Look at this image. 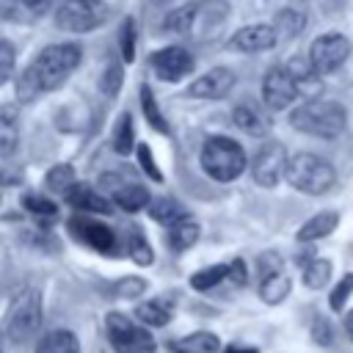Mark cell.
Segmentation results:
<instances>
[{
	"instance_id": "cell-19",
	"label": "cell",
	"mask_w": 353,
	"mask_h": 353,
	"mask_svg": "<svg viewBox=\"0 0 353 353\" xmlns=\"http://www.w3.org/2000/svg\"><path fill=\"white\" fill-rule=\"evenodd\" d=\"M19 143V108L0 105V154H14Z\"/></svg>"
},
{
	"instance_id": "cell-7",
	"label": "cell",
	"mask_w": 353,
	"mask_h": 353,
	"mask_svg": "<svg viewBox=\"0 0 353 353\" xmlns=\"http://www.w3.org/2000/svg\"><path fill=\"white\" fill-rule=\"evenodd\" d=\"M347 55H350V41L336 30L317 36L309 47V63L320 77L336 72L347 61Z\"/></svg>"
},
{
	"instance_id": "cell-48",
	"label": "cell",
	"mask_w": 353,
	"mask_h": 353,
	"mask_svg": "<svg viewBox=\"0 0 353 353\" xmlns=\"http://www.w3.org/2000/svg\"><path fill=\"white\" fill-rule=\"evenodd\" d=\"M223 353H256V347H243V345H232V347H226Z\"/></svg>"
},
{
	"instance_id": "cell-33",
	"label": "cell",
	"mask_w": 353,
	"mask_h": 353,
	"mask_svg": "<svg viewBox=\"0 0 353 353\" xmlns=\"http://www.w3.org/2000/svg\"><path fill=\"white\" fill-rule=\"evenodd\" d=\"M226 273H229V265L201 268V270H196V273L190 276V287H193V290H210V287H215L218 281H223Z\"/></svg>"
},
{
	"instance_id": "cell-1",
	"label": "cell",
	"mask_w": 353,
	"mask_h": 353,
	"mask_svg": "<svg viewBox=\"0 0 353 353\" xmlns=\"http://www.w3.org/2000/svg\"><path fill=\"white\" fill-rule=\"evenodd\" d=\"M80 58H83V50L74 41H61V44L44 47L36 55V61L28 63L22 77L17 80V99L19 102H33L44 91H52L58 85H63L66 77L77 69Z\"/></svg>"
},
{
	"instance_id": "cell-10",
	"label": "cell",
	"mask_w": 353,
	"mask_h": 353,
	"mask_svg": "<svg viewBox=\"0 0 353 353\" xmlns=\"http://www.w3.org/2000/svg\"><path fill=\"white\" fill-rule=\"evenodd\" d=\"M298 97V85L295 77L290 74L287 66H273L268 69L265 80H262V102L268 110H284L295 102Z\"/></svg>"
},
{
	"instance_id": "cell-3",
	"label": "cell",
	"mask_w": 353,
	"mask_h": 353,
	"mask_svg": "<svg viewBox=\"0 0 353 353\" xmlns=\"http://www.w3.org/2000/svg\"><path fill=\"white\" fill-rule=\"evenodd\" d=\"M284 179L306 193V196H320L325 190L334 188L336 182V171L328 160H323L320 154H312V152H298L292 157H287L284 163Z\"/></svg>"
},
{
	"instance_id": "cell-22",
	"label": "cell",
	"mask_w": 353,
	"mask_h": 353,
	"mask_svg": "<svg viewBox=\"0 0 353 353\" xmlns=\"http://www.w3.org/2000/svg\"><path fill=\"white\" fill-rule=\"evenodd\" d=\"M218 347H221V339L212 331H193L171 342L174 353H218Z\"/></svg>"
},
{
	"instance_id": "cell-50",
	"label": "cell",
	"mask_w": 353,
	"mask_h": 353,
	"mask_svg": "<svg viewBox=\"0 0 353 353\" xmlns=\"http://www.w3.org/2000/svg\"><path fill=\"white\" fill-rule=\"evenodd\" d=\"M0 353H3V331H0Z\"/></svg>"
},
{
	"instance_id": "cell-46",
	"label": "cell",
	"mask_w": 353,
	"mask_h": 353,
	"mask_svg": "<svg viewBox=\"0 0 353 353\" xmlns=\"http://www.w3.org/2000/svg\"><path fill=\"white\" fill-rule=\"evenodd\" d=\"M30 11H36V14H44V11H50L52 6H58L61 0H22Z\"/></svg>"
},
{
	"instance_id": "cell-35",
	"label": "cell",
	"mask_w": 353,
	"mask_h": 353,
	"mask_svg": "<svg viewBox=\"0 0 353 353\" xmlns=\"http://www.w3.org/2000/svg\"><path fill=\"white\" fill-rule=\"evenodd\" d=\"M121 63L119 61H110L108 63V69L102 72V77H99V91L105 94V97H116L119 94V88H121Z\"/></svg>"
},
{
	"instance_id": "cell-31",
	"label": "cell",
	"mask_w": 353,
	"mask_h": 353,
	"mask_svg": "<svg viewBox=\"0 0 353 353\" xmlns=\"http://www.w3.org/2000/svg\"><path fill=\"white\" fill-rule=\"evenodd\" d=\"M113 149L119 154H130L135 149V130H132V119L130 113H124L116 124V132H113Z\"/></svg>"
},
{
	"instance_id": "cell-30",
	"label": "cell",
	"mask_w": 353,
	"mask_h": 353,
	"mask_svg": "<svg viewBox=\"0 0 353 353\" xmlns=\"http://www.w3.org/2000/svg\"><path fill=\"white\" fill-rule=\"evenodd\" d=\"M328 279H331V262L328 259H312L306 268H303V284L309 287V290H320V287H325L328 284Z\"/></svg>"
},
{
	"instance_id": "cell-41",
	"label": "cell",
	"mask_w": 353,
	"mask_h": 353,
	"mask_svg": "<svg viewBox=\"0 0 353 353\" xmlns=\"http://www.w3.org/2000/svg\"><path fill=\"white\" fill-rule=\"evenodd\" d=\"M138 160H141V168H143L154 182H163V174H160V168H157V163H154V157H152V149H149L146 143L138 146Z\"/></svg>"
},
{
	"instance_id": "cell-36",
	"label": "cell",
	"mask_w": 353,
	"mask_h": 353,
	"mask_svg": "<svg viewBox=\"0 0 353 353\" xmlns=\"http://www.w3.org/2000/svg\"><path fill=\"white\" fill-rule=\"evenodd\" d=\"M130 254H132V262H138V265H152V262H154L152 245H149L138 232L130 234Z\"/></svg>"
},
{
	"instance_id": "cell-5",
	"label": "cell",
	"mask_w": 353,
	"mask_h": 353,
	"mask_svg": "<svg viewBox=\"0 0 353 353\" xmlns=\"http://www.w3.org/2000/svg\"><path fill=\"white\" fill-rule=\"evenodd\" d=\"M41 325V295L33 287L19 290L6 312V336L14 345H25L33 339V334Z\"/></svg>"
},
{
	"instance_id": "cell-34",
	"label": "cell",
	"mask_w": 353,
	"mask_h": 353,
	"mask_svg": "<svg viewBox=\"0 0 353 353\" xmlns=\"http://www.w3.org/2000/svg\"><path fill=\"white\" fill-rule=\"evenodd\" d=\"M149 215L160 223H171L185 212H182L179 201H174V199H154V201H149Z\"/></svg>"
},
{
	"instance_id": "cell-26",
	"label": "cell",
	"mask_w": 353,
	"mask_h": 353,
	"mask_svg": "<svg viewBox=\"0 0 353 353\" xmlns=\"http://www.w3.org/2000/svg\"><path fill=\"white\" fill-rule=\"evenodd\" d=\"M72 185H74V168L66 165V163H58V165H52V168L44 174V188H47L50 193L66 196Z\"/></svg>"
},
{
	"instance_id": "cell-8",
	"label": "cell",
	"mask_w": 353,
	"mask_h": 353,
	"mask_svg": "<svg viewBox=\"0 0 353 353\" xmlns=\"http://www.w3.org/2000/svg\"><path fill=\"white\" fill-rule=\"evenodd\" d=\"M66 226H69V232H72V237L77 243H83V245H88V248H94L99 254H116L119 245H121L119 237H116V232L108 223L97 221V218L74 215V218H69Z\"/></svg>"
},
{
	"instance_id": "cell-23",
	"label": "cell",
	"mask_w": 353,
	"mask_h": 353,
	"mask_svg": "<svg viewBox=\"0 0 353 353\" xmlns=\"http://www.w3.org/2000/svg\"><path fill=\"white\" fill-rule=\"evenodd\" d=\"M290 276L284 270H273V273H265L259 276V295L265 303H281L287 295H290Z\"/></svg>"
},
{
	"instance_id": "cell-45",
	"label": "cell",
	"mask_w": 353,
	"mask_h": 353,
	"mask_svg": "<svg viewBox=\"0 0 353 353\" xmlns=\"http://www.w3.org/2000/svg\"><path fill=\"white\" fill-rule=\"evenodd\" d=\"M121 185H124V179H121L119 174H105V176H99V188H105L108 193H116Z\"/></svg>"
},
{
	"instance_id": "cell-20",
	"label": "cell",
	"mask_w": 353,
	"mask_h": 353,
	"mask_svg": "<svg viewBox=\"0 0 353 353\" xmlns=\"http://www.w3.org/2000/svg\"><path fill=\"white\" fill-rule=\"evenodd\" d=\"M33 353H80V342H77V336L72 331L55 328V331H47L36 342Z\"/></svg>"
},
{
	"instance_id": "cell-6",
	"label": "cell",
	"mask_w": 353,
	"mask_h": 353,
	"mask_svg": "<svg viewBox=\"0 0 353 353\" xmlns=\"http://www.w3.org/2000/svg\"><path fill=\"white\" fill-rule=\"evenodd\" d=\"M105 331L116 353H152L154 350V339L143 328V323L138 325L121 312H110L105 317Z\"/></svg>"
},
{
	"instance_id": "cell-47",
	"label": "cell",
	"mask_w": 353,
	"mask_h": 353,
	"mask_svg": "<svg viewBox=\"0 0 353 353\" xmlns=\"http://www.w3.org/2000/svg\"><path fill=\"white\" fill-rule=\"evenodd\" d=\"M345 334H347V339L353 342V309L345 314Z\"/></svg>"
},
{
	"instance_id": "cell-18",
	"label": "cell",
	"mask_w": 353,
	"mask_h": 353,
	"mask_svg": "<svg viewBox=\"0 0 353 353\" xmlns=\"http://www.w3.org/2000/svg\"><path fill=\"white\" fill-rule=\"evenodd\" d=\"M339 223V212L334 210H320L317 215H312L301 229H298V240L301 243H314L320 237H328Z\"/></svg>"
},
{
	"instance_id": "cell-37",
	"label": "cell",
	"mask_w": 353,
	"mask_h": 353,
	"mask_svg": "<svg viewBox=\"0 0 353 353\" xmlns=\"http://www.w3.org/2000/svg\"><path fill=\"white\" fill-rule=\"evenodd\" d=\"M14 63H17V50L11 41L0 39V85L8 83V77L14 74Z\"/></svg>"
},
{
	"instance_id": "cell-16",
	"label": "cell",
	"mask_w": 353,
	"mask_h": 353,
	"mask_svg": "<svg viewBox=\"0 0 353 353\" xmlns=\"http://www.w3.org/2000/svg\"><path fill=\"white\" fill-rule=\"evenodd\" d=\"M232 119H234V124H237L245 135H254V138L268 135V132H270V127H273L270 116H268L259 105H254V102H240V105L234 108Z\"/></svg>"
},
{
	"instance_id": "cell-17",
	"label": "cell",
	"mask_w": 353,
	"mask_h": 353,
	"mask_svg": "<svg viewBox=\"0 0 353 353\" xmlns=\"http://www.w3.org/2000/svg\"><path fill=\"white\" fill-rule=\"evenodd\" d=\"M199 234H201V226L190 215H179L176 221L168 223V245L174 251H188L199 240Z\"/></svg>"
},
{
	"instance_id": "cell-4",
	"label": "cell",
	"mask_w": 353,
	"mask_h": 353,
	"mask_svg": "<svg viewBox=\"0 0 353 353\" xmlns=\"http://www.w3.org/2000/svg\"><path fill=\"white\" fill-rule=\"evenodd\" d=\"M199 163L204 168L207 176H212L215 182H232L237 179L248 160H245V152L237 141L226 138V135H212L204 141L201 146V154H199Z\"/></svg>"
},
{
	"instance_id": "cell-39",
	"label": "cell",
	"mask_w": 353,
	"mask_h": 353,
	"mask_svg": "<svg viewBox=\"0 0 353 353\" xmlns=\"http://www.w3.org/2000/svg\"><path fill=\"white\" fill-rule=\"evenodd\" d=\"M119 41H121V55H124V61H127V63L135 61V22H132V19H124Z\"/></svg>"
},
{
	"instance_id": "cell-49",
	"label": "cell",
	"mask_w": 353,
	"mask_h": 353,
	"mask_svg": "<svg viewBox=\"0 0 353 353\" xmlns=\"http://www.w3.org/2000/svg\"><path fill=\"white\" fill-rule=\"evenodd\" d=\"M149 3H154V6H165L168 0H149Z\"/></svg>"
},
{
	"instance_id": "cell-12",
	"label": "cell",
	"mask_w": 353,
	"mask_h": 353,
	"mask_svg": "<svg viewBox=\"0 0 353 353\" xmlns=\"http://www.w3.org/2000/svg\"><path fill=\"white\" fill-rule=\"evenodd\" d=\"M152 69L160 80L176 83V80H182L185 74L193 72V55L182 47H165V50H157L152 55Z\"/></svg>"
},
{
	"instance_id": "cell-25",
	"label": "cell",
	"mask_w": 353,
	"mask_h": 353,
	"mask_svg": "<svg viewBox=\"0 0 353 353\" xmlns=\"http://www.w3.org/2000/svg\"><path fill=\"white\" fill-rule=\"evenodd\" d=\"M135 317L143 323V325H165L168 320H171V306L165 303V301H160V298H152V301H143V303H138V309H135Z\"/></svg>"
},
{
	"instance_id": "cell-24",
	"label": "cell",
	"mask_w": 353,
	"mask_h": 353,
	"mask_svg": "<svg viewBox=\"0 0 353 353\" xmlns=\"http://www.w3.org/2000/svg\"><path fill=\"white\" fill-rule=\"evenodd\" d=\"M149 190L143 188V185H135V182H130V185H121L116 193H113V207H121L124 212H138V210H143V207H149Z\"/></svg>"
},
{
	"instance_id": "cell-32",
	"label": "cell",
	"mask_w": 353,
	"mask_h": 353,
	"mask_svg": "<svg viewBox=\"0 0 353 353\" xmlns=\"http://www.w3.org/2000/svg\"><path fill=\"white\" fill-rule=\"evenodd\" d=\"M22 207L33 215V218H55L58 215V204L41 193H25L22 196Z\"/></svg>"
},
{
	"instance_id": "cell-9",
	"label": "cell",
	"mask_w": 353,
	"mask_h": 353,
	"mask_svg": "<svg viewBox=\"0 0 353 353\" xmlns=\"http://www.w3.org/2000/svg\"><path fill=\"white\" fill-rule=\"evenodd\" d=\"M102 22L97 0H61L55 6V25L66 33H85Z\"/></svg>"
},
{
	"instance_id": "cell-27",
	"label": "cell",
	"mask_w": 353,
	"mask_h": 353,
	"mask_svg": "<svg viewBox=\"0 0 353 353\" xmlns=\"http://www.w3.org/2000/svg\"><path fill=\"white\" fill-rule=\"evenodd\" d=\"M303 25H306V17H303L301 11H295V8H281V11L276 14V19H273L276 33H281L284 39L298 36V33L303 30Z\"/></svg>"
},
{
	"instance_id": "cell-21",
	"label": "cell",
	"mask_w": 353,
	"mask_h": 353,
	"mask_svg": "<svg viewBox=\"0 0 353 353\" xmlns=\"http://www.w3.org/2000/svg\"><path fill=\"white\" fill-rule=\"evenodd\" d=\"M287 69H290V74L295 77L298 94L314 97V94H320V91H323V80H320V74L312 69V63H309V61H303V58H292V61L287 63Z\"/></svg>"
},
{
	"instance_id": "cell-29",
	"label": "cell",
	"mask_w": 353,
	"mask_h": 353,
	"mask_svg": "<svg viewBox=\"0 0 353 353\" xmlns=\"http://www.w3.org/2000/svg\"><path fill=\"white\" fill-rule=\"evenodd\" d=\"M193 14H196V6H185V8L168 11V17L163 19V28L168 33H176V36H188L190 28H193Z\"/></svg>"
},
{
	"instance_id": "cell-42",
	"label": "cell",
	"mask_w": 353,
	"mask_h": 353,
	"mask_svg": "<svg viewBox=\"0 0 353 353\" xmlns=\"http://www.w3.org/2000/svg\"><path fill=\"white\" fill-rule=\"evenodd\" d=\"M312 339H314L317 345H323V347H328V345H331L334 334H331L328 320H323V317H317V320H314V325H312Z\"/></svg>"
},
{
	"instance_id": "cell-28",
	"label": "cell",
	"mask_w": 353,
	"mask_h": 353,
	"mask_svg": "<svg viewBox=\"0 0 353 353\" xmlns=\"http://www.w3.org/2000/svg\"><path fill=\"white\" fill-rule=\"evenodd\" d=\"M141 108H143V119L157 132H168V121H165V116H163V110H160V105H157V99H154L149 85H141Z\"/></svg>"
},
{
	"instance_id": "cell-44",
	"label": "cell",
	"mask_w": 353,
	"mask_h": 353,
	"mask_svg": "<svg viewBox=\"0 0 353 353\" xmlns=\"http://www.w3.org/2000/svg\"><path fill=\"white\" fill-rule=\"evenodd\" d=\"M256 270H259V276L273 273V270H281V259L276 254H262L259 262H256Z\"/></svg>"
},
{
	"instance_id": "cell-14",
	"label": "cell",
	"mask_w": 353,
	"mask_h": 353,
	"mask_svg": "<svg viewBox=\"0 0 353 353\" xmlns=\"http://www.w3.org/2000/svg\"><path fill=\"white\" fill-rule=\"evenodd\" d=\"M276 41H279L276 28L259 22V25H245V28L234 30L229 39V47L237 52H262V50L276 47Z\"/></svg>"
},
{
	"instance_id": "cell-38",
	"label": "cell",
	"mask_w": 353,
	"mask_h": 353,
	"mask_svg": "<svg viewBox=\"0 0 353 353\" xmlns=\"http://www.w3.org/2000/svg\"><path fill=\"white\" fill-rule=\"evenodd\" d=\"M350 292H353V273H345L342 281L331 290V309H334V312H342V306L347 303Z\"/></svg>"
},
{
	"instance_id": "cell-2",
	"label": "cell",
	"mask_w": 353,
	"mask_h": 353,
	"mask_svg": "<svg viewBox=\"0 0 353 353\" xmlns=\"http://www.w3.org/2000/svg\"><path fill=\"white\" fill-rule=\"evenodd\" d=\"M347 113L339 102L331 99H306L290 113V124L298 132L314 135V138H336L345 130Z\"/></svg>"
},
{
	"instance_id": "cell-13",
	"label": "cell",
	"mask_w": 353,
	"mask_h": 353,
	"mask_svg": "<svg viewBox=\"0 0 353 353\" xmlns=\"http://www.w3.org/2000/svg\"><path fill=\"white\" fill-rule=\"evenodd\" d=\"M232 85H234V72L226 66H215V69L204 72L201 77H196L185 94L190 99H221L232 91Z\"/></svg>"
},
{
	"instance_id": "cell-11",
	"label": "cell",
	"mask_w": 353,
	"mask_h": 353,
	"mask_svg": "<svg viewBox=\"0 0 353 353\" xmlns=\"http://www.w3.org/2000/svg\"><path fill=\"white\" fill-rule=\"evenodd\" d=\"M284 163H287V152H284V146L279 141L262 143L259 152L254 154V163H251L254 182L259 188H273L284 176Z\"/></svg>"
},
{
	"instance_id": "cell-15",
	"label": "cell",
	"mask_w": 353,
	"mask_h": 353,
	"mask_svg": "<svg viewBox=\"0 0 353 353\" xmlns=\"http://www.w3.org/2000/svg\"><path fill=\"white\" fill-rule=\"evenodd\" d=\"M66 201L77 212H91V215H110L113 212V201L105 199L99 190H94L85 182H74L66 193Z\"/></svg>"
},
{
	"instance_id": "cell-43",
	"label": "cell",
	"mask_w": 353,
	"mask_h": 353,
	"mask_svg": "<svg viewBox=\"0 0 353 353\" xmlns=\"http://www.w3.org/2000/svg\"><path fill=\"white\" fill-rule=\"evenodd\" d=\"M226 279H232L237 287H243V284L248 281V270H245V262H243V259H234V262L229 265V273H226Z\"/></svg>"
},
{
	"instance_id": "cell-40",
	"label": "cell",
	"mask_w": 353,
	"mask_h": 353,
	"mask_svg": "<svg viewBox=\"0 0 353 353\" xmlns=\"http://www.w3.org/2000/svg\"><path fill=\"white\" fill-rule=\"evenodd\" d=\"M143 290H146V281L138 279V276H127V279H121V281L116 284V292H119L121 298H138Z\"/></svg>"
}]
</instances>
